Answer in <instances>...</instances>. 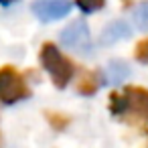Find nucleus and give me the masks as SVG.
Returning <instances> with one entry per match:
<instances>
[{"instance_id": "nucleus-3", "label": "nucleus", "mask_w": 148, "mask_h": 148, "mask_svg": "<svg viewBox=\"0 0 148 148\" xmlns=\"http://www.w3.org/2000/svg\"><path fill=\"white\" fill-rule=\"evenodd\" d=\"M31 97V89L25 77L10 65L0 69V101L2 103H16Z\"/></svg>"}, {"instance_id": "nucleus-11", "label": "nucleus", "mask_w": 148, "mask_h": 148, "mask_svg": "<svg viewBox=\"0 0 148 148\" xmlns=\"http://www.w3.org/2000/svg\"><path fill=\"white\" fill-rule=\"evenodd\" d=\"M136 59L142 61V63H148V39L140 41L138 47H136Z\"/></svg>"}, {"instance_id": "nucleus-1", "label": "nucleus", "mask_w": 148, "mask_h": 148, "mask_svg": "<svg viewBox=\"0 0 148 148\" xmlns=\"http://www.w3.org/2000/svg\"><path fill=\"white\" fill-rule=\"evenodd\" d=\"M110 112L114 116H128L136 122H148V89L126 87L124 93H112Z\"/></svg>"}, {"instance_id": "nucleus-12", "label": "nucleus", "mask_w": 148, "mask_h": 148, "mask_svg": "<svg viewBox=\"0 0 148 148\" xmlns=\"http://www.w3.org/2000/svg\"><path fill=\"white\" fill-rule=\"evenodd\" d=\"M10 2H14V0H0V4H10Z\"/></svg>"}, {"instance_id": "nucleus-10", "label": "nucleus", "mask_w": 148, "mask_h": 148, "mask_svg": "<svg viewBox=\"0 0 148 148\" xmlns=\"http://www.w3.org/2000/svg\"><path fill=\"white\" fill-rule=\"evenodd\" d=\"M77 6L83 12H95L103 6V0H77Z\"/></svg>"}, {"instance_id": "nucleus-8", "label": "nucleus", "mask_w": 148, "mask_h": 148, "mask_svg": "<svg viewBox=\"0 0 148 148\" xmlns=\"http://www.w3.org/2000/svg\"><path fill=\"white\" fill-rule=\"evenodd\" d=\"M97 87H99V77H97V73H85V75L81 77V81H79L77 91L83 93V95H91V93L97 91Z\"/></svg>"}, {"instance_id": "nucleus-6", "label": "nucleus", "mask_w": 148, "mask_h": 148, "mask_svg": "<svg viewBox=\"0 0 148 148\" xmlns=\"http://www.w3.org/2000/svg\"><path fill=\"white\" fill-rule=\"evenodd\" d=\"M132 33V27L126 23V21H114L110 23L103 31H101V45H112V43H118V41H124L128 39Z\"/></svg>"}, {"instance_id": "nucleus-5", "label": "nucleus", "mask_w": 148, "mask_h": 148, "mask_svg": "<svg viewBox=\"0 0 148 148\" xmlns=\"http://www.w3.org/2000/svg\"><path fill=\"white\" fill-rule=\"evenodd\" d=\"M69 10H71L69 0H35V4H33V12L43 23L63 18Z\"/></svg>"}, {"instance_id": "nucleus-9", "label": "nucleus", "mask_w": 148, "mask_h": 148, "mask_svg": "<svg viewBox=\"0 0 148 148\" xmlns=\"http://www.w3.org/2000/svg\"><path fill=\"white\" fill-rule=\"evenodd\" d=\"M134 25L140 31H148V0L134 8Z\"/></svg>"}, {"instance_id": "nucleus-2", "label": "nucleus", "mask_w": 148, "mask_h": 148, "mask_svg": "<svg viewBox=\"0 0 148 148\" xmlns=\"http://www.w3.org/2000/svg\"><path fill=\"white\" fill-rule=\"evenodd\" d=\"M41 63L43 67L49 71L53 83L61 89L69 83V79L73 77V63L69 59L63 57V53L53 45V43H45L41 49Z\"/></svg>"}, {"instance_id": "nucleus-7", "label": "nucleus", "mask_w": 148, "mask_h": 148, "mask_svg": "<svg viewBox=\"0 0 148 148\" xmlns=\"http://www.w3.org/2000/svg\"><path fill=\"white\" fill-rule=\"evenodd\" d=\"M130 75V65L122 59H116V61H110L108 67L103 69V81L108 85H118L122 81H126Z\"/></svg>"}, {"instance_id": "nucleus-4", "label": "nucleus", "mask_w": 148, "mask_h": 148, "mask_svg": "<svg viewBox=\"0 0 148 148\" xmlns=\"http://www.w3.org/2000/svg\"><path fill=\"white\" fill-rule=\"evenodd\" d=\"M61 43L73 51H89L91 49L89 27L83 21H73L61 31Z\"/></svg>"}]
</instances>
